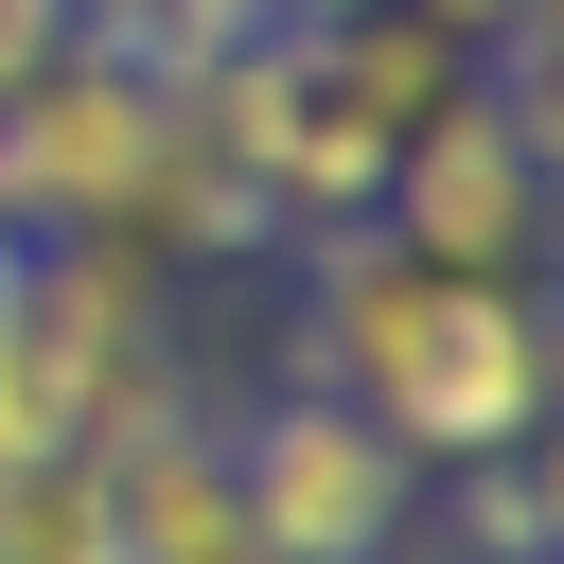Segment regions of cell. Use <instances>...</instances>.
<instances>
[{"label":"cell","instance_id":"52a82bcc","mask_svg":"<svg viewBox=\"0 0 564 564\" xmlns=\"http://www.w3.org/2000/svg\"><path fill=\"white\" fill-rule=\"evenodd\" d=\"M441 564H564L546 441H511V458H458V476H441Z\"/></svg>","mask_w":564,"mask_h":564},{"label":"cell","instance_id":"9c48e42d","mask_svg":"<svg viewBox=\"0 0 564 564\" xmlns=\"http://www.w3.org/2000/svg\"><path fill=\"white\" fill-rule=\"evenodd\" d=\"M423 18H441V35H476V53H494V35H546V18H564V0H423Z\"/></svg>","mask_w":564,"mask_h":564},{"label":"cell","instance_id":"4fadbf2b","mask_svg":"<svg viewBox=\"0 0 564 564\" xmlns=\"http://www.w3.org/2000/svg\"><path fill=\"white\" fill-rule=\"evenodd\" d=\"M229 564H264V546H229Z\"/></svg>","mask_w":564,"mask_h":564},{"label":"cell","instance_id":"ba28073f","mask_svg":"<svg viewBox=\"0 0 564 564\" xmlns=\"http://www.w3.org/2000/svg\"><path fill=\"white\" fill-rule=\"evenodd\" d=\"M35 53H70V18H53V0H0V106L35 88Z\"/></svg>","mask_w":564,"mask_h":564},{"label":"cell","instance_id":"5b68a950","mask_svg":"<svg viewBox=\"0 0 564 564\" xmlns=\"http://www.w3.org/2000/svg\"><path fill=\"white\" fill-rule=\"evenodd\" d=\"M300 53H317V88L370 123V141H405V123H441L458 88H476V35H441L423 0H370V18H282Z\"/></svg>","mask_w":564,"mask_h":564},{"label":"cell","instance_id":"6da1fadb","mask_svg":"<svg viewBox=\"0 0 564 564\" xmlns=\"http://www.w3.org/2000/svg\"><path fill=\"white\" fill-rule=\"evenodd\" d=\"M264 264H300L282 388H335V405L388 423L423 476L546 441V388H564V352H546V282H441V264L388 247V212H317V229H282Z\"/></svg>","mask_w":564,"mask_h":564},{"label":"cell","instance_id":"7a4b0ae2","mask_svg":"<svg viewBox=\"0 0 564 564\" xmlns=\"http://www.w3.org/2000/svg\"><path fill=\"white\" fill-rule=\"evenodd\" d=\"M229 494H247L264 564H388V546H423V458L388 423H352L335 388H264L229 423Z\"/></svg>","mask_w":564,"mask_h":564},{"label":"cell","instance_id":"7c38bea8","mask_svg":"<svg viewBox=\"0 0 564 564\" xmlns=\"http://www.w3.org/2000/svg\"><path fill=\"white\" fill-rule=\"evenodd\" d=\"M388 564H441V546H388Z\"/></svg>","mask_w":564,"mask_h":564},{"label":"cell","instance_id":"30bf717a","mask_svg":"<svg viewBox=\"0 0 564 564\" xmlns=\"http://www.w3.org/2000/svg\"><path fill=\"white\" fill-rule=\"evenodd\" d=\"M264 18H370V0H264Z\"/></svg>","mask_w":564,"mask_h":564},{"label":"cell","instance_id":"8fae6325","mask_svg":"<svg viewBox=\"0 0 564 564\" xmlns=\"http://www.w3.org/2000/svg\"><path fill=\"white\" fill-rule=\"evenodd\" d=\"M70 564H123V529H88V546H70Z\"/></svg>","mask_w":564,"mask_h":564},{"label":"cell","instance_id":"277c9868","mask_svg":"<svg viewBox=\"0 0 564 564\" xmlns=\"http://www.w3.org/2000/svg\"><path fill=\"white\" fill-rule=\"evenodd\" d=\"M159 141H176V88H141L106 53H35V88L0 106V212H18V247L35 229H106Z\"/></svg>","mask_w":564,"mask_h":564},{"label":"cell","instance_id":"8992f818","mask_svg":"<svg viewBox=\"0 0 564 564\" xmlns=\"http://www.w3.org/2000/svg\"><path fill=\"white\" fill-rule=\"evenodd\" d=\"M53 18H70V53H106V70H141V88H194L212 53L264 35V0H53Z\"/></svg>","mask_w":564,"mask_h":564},{"label":"cell","instance_id":"3957f363","mask_svg":"<svg viewBox=\"0 0 564 564\" xmlns=\"http://www.w3.org/2000/svg\"><path fill=\"white\" fill-rule=\"evenodd\" d=\"M546 159H564V141L511 123L494 70H476L441 123L388 141V194H370V212H388V247L441 264V282H546Z\"/></svg>","mask_w":564,"mask_h":564}]
</instances>
